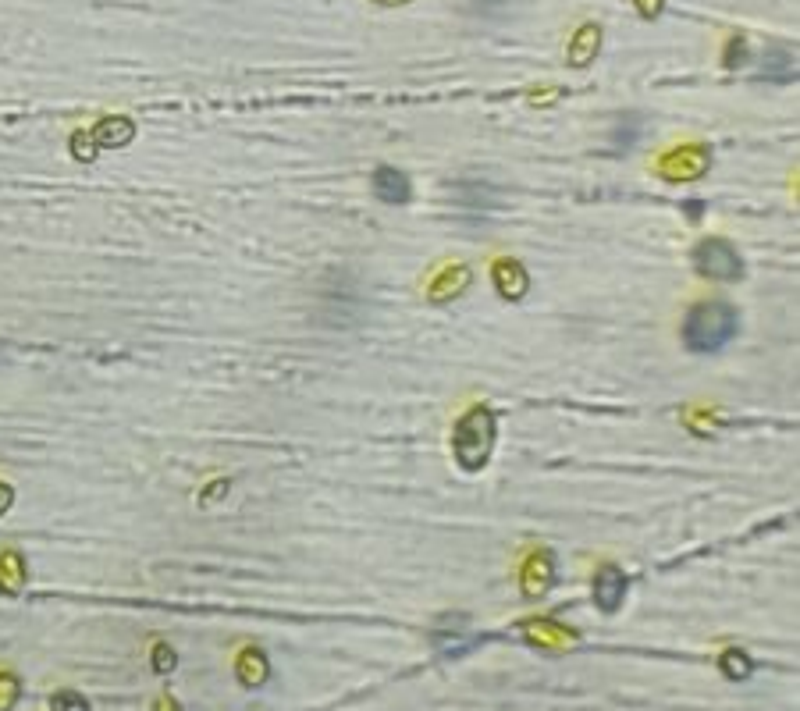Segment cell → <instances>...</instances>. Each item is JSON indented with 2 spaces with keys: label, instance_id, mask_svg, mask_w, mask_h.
<instances>
[{
  "label": "cell",
  "instance_id": "1",
  "mask_svg": "<svg viewBox=\"0 0 800 711\" xmlns=\"http://www.w3.org/2000/svg\"><path fill=\"white\" fill-rule=\"evenodd\" d=\"M740 331V313L736 306H729L726 299H708V303H697L694 310L683 317V345L690 352H701V356H712L722 352Z\"/></svg>",
  "mask_w": 800,
  "mask_h": 711
},
{
  "label": "cell",
  "instance_id": "2",
  "mask_svg": "<svg viewBox=\"0 0 800 711\" xmlns=\"http://www.w3.org/2000/svg\"><path fill=\"white\" fill-rule=\"evenodd\" d=\"M452 448H456V463L463 466L466 473H477L480 466L488 463L491 448H495V413L484 406L470 409L456 424Z\"/></svg>",
  "mask_w": 800,
  "mask_h": 711
},
{
  "label": "cell",
  "instance_id": "3",
  "mask_svg": "<svg viewBox=\"0 0 800 711\" xmlns=\"http://www.w3.org/2000/svg\"><path fill=\"white\" fill-rule=\"evenodd\" d=\"M694 267L697 274H704V278L712 281H736L744 274V260H740V253L726 239H704L694 249Z\"/></svg>",
  "mask_w": 800,
  "mask_h": 711
},
{
  "label": "cell",
  "instance_id": "4",
  "mask_svg": "<svg viewBox=\"0 0 800 711\" xmlns=\"http://www.w3.org/2000/svg\"><path fill=\"white\" fill-rule=\"evenodd\" d=\"M712 164V153L704 150V146H683V150L669 153L662 160V175L669 182H687V178H701Z\"/></svg>",
  "mask_w": 800,
  "mask_h": 711
},
{
  "label": "cell",
  "instance_id": "5",
  "mask_svg": "<svg viewBox=\"0 0 800 711\" xmlns=\"http://www.w3.org/2000/svg\"><path fill=\"white\" fill-rule=\"evenodd\" d=\"M448 196H452V203H456L463 214H473V217L491 214L498 203L495 185H488V182H456Z\"/></svg>",
  "mask_w": 800,
  "mask_h": 711
},
{
  "label": "cell",
  "instance_id": "6",
  "mask_svg": "<svg viewBox=\"0 0 800 711\" xmlns=\"http://www.w3.org/2000/svg\"><path fill=\"white\" fill-rule=\"evenodd\" d=\"M626 598V576L619 566H601L594 576V605L601 612H616Z\"/></svg>",
  "mask_w": 800,
  "mask_h": 711
},
{
  "label": "cell",
  "instance_id": "7",
  "mask_svg": "<svg viewBox=\"0 0 800 711\" xmlns=\"http://www.w3.org/2000/svg\"><path fill=\"white\" fill-rule=\"evenodd\" d=\"M552 584H555V555L534 552L527 566H523V587H527V594H544Z\"/></svg>",
  "mask_w": 800,
  "mask_h": 711
},
{
  "label": "cell",
  "instance_id": "8",
  "mask_svg": "<svg viewBox=\"0 0 800 711\" xmlns=\"http://www.w3.org/2000/svg\"><path fill=\"white\" fill-rule=\"evenodd\" d=\"M495 288L505 299H523L530 288V274L516 260H498L495 264Z\"/></svg>",
  "mask_w": 800,
  "mask_h": 711
},
{
  "label": "cell",
  "instance_id": "9",
  "mask_svg": "<svg viewBox=\"0 0 800 711\" xmlns=\"http://www.w3.org/2000/svg\"><path fill=\"white\" fill-rule=\"evenodd\" d=\"M374 196L381 203H406L409 200V178L402 175V171H395V168H377L374 171Z\"/></svg>",
  "mask_w": 800,
  "mask_h": 711
},
{
  "label": "cell",
  "instance_id": "10",
  "mask_svg": "<svg viewBox=\"0 0 800 711\" xmlns=\"http://www.w3.org/2000/svg\"><path fill=\"white\" fill-rule=\"evenodd\" d=\"M136 136V125L128 118H107L93 128V143L96 146H125Z\"/></svg>",
  "mask_w": 800,
  "mask_h": 711
},
{
  "label": "cell",
  "instance_id": "11",
  "mask_svg": "<svg viewBox=\"0 0 800 711\" xmlns=\"http://www.w3.org/2000/svg\"><path fill=\"white\" fill-rule=\"evenodd\" d=\"M598 43H601V29L598 25H584V29L576 32L573 47H569V64L573 68H587L598 54Z\"/></svg>",
  "mask_w": 800,
  "mask_h": 711
},
{
  "label": "cell",
  "instance_id": "12",
  "mask_svg": "<svg viewBox=\"0 0 800 711\" xmlns=\"http://www.w3.org/2000/svg\"><path fill=\"white\" fill-rule=\"evenodd\" d=\"M765 79L793 82L797 79V57H793L786 47H772L765 54Z\"/></svg>",
  "mask_w": 800,
  "mask_h": 711
},
{
  "label": "cell",
  "instance_id": "13",
  "mask_svg": "<svg viewBox=\"0 0 800 711\" xmlns=\"http://www.w3.org/2000/svg\"><path fill=\"white\" fill-rule=\"evenodd\" d=\"M466 285H470V271H466V267H448V271L431 285V299L441 303V299H448V296H459Z\"/></svg>",
  "mask_w": 800,
  "mask_h": 711
},
{
  "label": "cell",
  "instance_id": "14",
  "mask_svg": "<svg viewBox=\"0 0 800 711\" xmlns=\"http://www.w3.org/2000/svg\"><path fill=\"white\" fill-rule=\"evenodd\" d=\"M239 680L246 683V687H260V683L267 680V658L260 655V651H246V655L239 658Z\"/></svg>",
  "mask_w": 800,
  "mask_h": 711
},
{
  "label": "cell",
  "instance_id": "15",
  "mask_svg": "<svg viewBox=\"0 0 800 711\" xmlns=\"http://www.w3.org/2000/svg\"><path fill=\"white\" fill-rule=\"evenodd\" d=\"M637 136H640V114H626L616 125V132H612V153H626Z\"/></svg>",
  "mask_w": 800,
  "mask_h": 711
},
{
  "label": "cell",
  "instance_id": "16",
  "mask_svg": "<svg viewBox=\"0 0 800 711\" xmlns=\"http://www.w3.org/2000/svg\"><path fill=\"white\" fill-rule=\"evenodd\" d=\"M722 672H726L729 680H747V676H751V658L744 655V651H726V655H722Z\"/></svg>",
  "mask_w": 800,
  "mask_h": 711
},
{
  "label": "cell",
  "instance_id": "17",
  "mask_svg": "<svg viewBox=\"0 0 800 711\" xmlns=\"http://www.w3.org/2000/svg\"><path fill=\"white\" fill-rule=\"evenodd\" d=\"M18 694H22V687H18L15 676H8V672H0V711H11V708H15Z\"/></svg>",
  "mask_w": 800,
  "mask_h": 711
},
{
  "label": "cell",
  "instance_id": "18",
  "mask_svg": "<svg viewBox=\"0 0 800 711\" xmlns=\"http://www.w3.org/2000/svg\"><path fill=\"white\" fill-rule=\"evenodd\" d=\"M50 708H54V711H89V704H86V697L72 694V690H64V694L50 697Z\"/></svg>",
  "mask_w": 800,
  "mask_h": 711
},
{
  "label": "cell",
  "instance_id": "19",
  "mask_svg": "<svg viewBox=\"0 0 800 711\" xmlns=\"http://www.w3.org/2000/svg\"><path fill=\"white\" fill-rule=\"evenodd\" d=\"M0 576L8 580V587L22 584V562H18V552H4V559H0Z\"/></svg>",
  "mask_w": 800,
  "mask_h": 711
},
{
  "label": "cell",
  "instance_id": "20",
  "mask_svg": "<svg viewBox=\"0 0 800 711\" xmlns=\"http://www.w3.org/2000/svg\"><path fill=\"white\" fill-rule=\"evenodd\" d=\"M744 61H747V40H740V36H736V40H729L722 64H726V68H740Z\"/></svg>",
  "mask_w": 800,
  "mask_h": 711
},
{
  "label": "cell",
  "instance_id": "21",
  "mask_svg": "<svg viewBox=\"0 0 800 711\" xmlns=\"http://www.w3.org/2000/svg\"><path fill=\"white\" fill-rule=\"evenodd\" d=\"M153 669H157V672L175 669V651H171L168 644H157V648H153Z\"/></svg>",
  "mask_w": 800,
  "mask_h": 711
},
{
  "label": "cell",
  "instance_id": "22",
  "mask_svg": "<svg viewBox=\"0 0 800 711\" xmlns=\"http://www.w3.org/2000/svg\"><path fill=\"white\" fill-rule=\"evenodd\" d=\"M470 4V11H477V15H498V11H505L512 4V0H466Z\"/></svg>",
  "mask_w": 800,
  "mask_h": 711
},
{
  "label": "cell",
  "instance_id": "23",
  "mask_svg": "<svg viewBox=\"0 0 800 711\" xmlns=\"http://www.w3.org/2000/svg\"><path fill=\"white\" fill-rule=\"evenodd\" d=\"M633 4H637V11H640V15H644V18H655L658 11H662L665 0H633Z\"/></svg>",
  "mask_w": 800,
  "mask_h": 711
},
{
  "label": "cell",
  "instance_id": "24",
  "mask_svg": "<svg viewBox=\"0 0 800 711\" xmlns=\"http://www.w3.org/2000/svg\"><path fill=\"white\" fill-rule=\"evenodd\" d=\"M11 498H15V491H11L8 484H0V516L11 509Z\"/></svg>",
  "mask_w": 800,
  "mask_h": 711
},
{
  "label": "cell",
  "instance_id": "25",
  "mask_svg": "<svg viewBox=\"0 0 800 711\" xmlns=\"http://www.w3.org/2000/svg\"><path fill=\"white\" fill-rule=\"evenodd\" d=\"M701 210H704V203H697V200H690V203H687V214H690V221H697V217H701Z\"/></svg>",
  "mask_w": 800,
  "mask_h": 711
},
{
  "label": "cell",
  "instance_id": "26",
  "mask_svg": "<svg viewBox=\"0 0 800 711\" xmlns=\"http://www.w3.org/2000/svg\"><path fill=\"white\" fill-rule=\"evenodd\" d=\"M377 4H384V8H392V4H409V0H377Z\"/></svg>",
  "mask_w": 800,
  "mask_h": 711
}]
</instances>
